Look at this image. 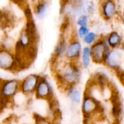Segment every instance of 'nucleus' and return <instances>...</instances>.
<instances>
[{
  "label": "nucleus",
  "instance_id": "obj_2",
  "mask_svg": "<svg viewBox=\"0 0 124 124\" xmlns=\"http://www.w3.org/2000/svg\"><path fill=\"white\" fill-rule=\"evenodd\" d=\"M109 52L108 46L105 41H99L91 48V57L96 63L105 62Z\"/></svg>",
  "mask_w": 124,
  "mask_h": 124
},
{
  "label": "nucleus",
  "instance_id": "obj_11",
  "mask_svg": "<svg viewBox=\"0 0 124 124\" xmlns=\"http://www.w3.org/2000/svg\"><path fill=\"white\" fill-rule=\"evenodd\" d=\"M49 8V3L46 1H38L35 7V13L39 18H43L48 10Z\"/></svg>",
  "mask_w": 124,
  "mask_h": 124
},
{
  "label": "nucleus",
  "instance_id": "obj_9",
  "mask_svg": "<svg viewBox=\"0 0 124 124\" xmlns=\"http://www.w3.org/2000/svg\"><path fill=\"white\" fill-rule=\"evenodd\" d=\"M81 51V44L78 41H74L71 42L67 47L65 52V57L69 60H73L80 54Z\"/></svg>",
  "mask_w": 124,
  "mask_h": 124
},
{
  "label": "nucleus",
  "instance_id": "obj_13",
  "mask_svg": "<svg viewBox=\"0 0 124 124\" xmlns=\"http://www.w3.org/2000/svg\"><path fill=\"white\" fill-rule=\"evenodd\" d=\"M68 94L71 101L76 102V103H79L81 102V92L78 89H76L75 87H71L69 89Z\"/></svg>",
  "mask_w": 124,
  "mask_h": 124
},
{
  "label": "nucleus",
  "instance_id": "obj_15",
  "mask_svg": "<svg viewBox=\"0 0 124 124\" xmlns=\"http://www.w3.org/2000/svg\"><path fill=\"white\" fill-rule=\"evenodd\" d=\"M67 47L68 46H66V44H65L64 39L62 40V41H60L57 46H56V49H55V51H54V54L57 57L61 56L62 54H63L64 53L66 52Z\"/></svg>",
  "mask_w": 124,
  "mask_h": 124
},
{
  "label": "nucleus",
  "instance_id": "obj_5",
  "mask_svg": "<svg viewBox=\"0 0 124 124\" xmlns=\"http://www.w3.org/2000/svg\"><path fill=\"white\" fill-rule=\"evenodd\" d=\"M0 66L4 70H12L16 66L15 57L7 49H1V50Z\"/></svg>",
  "mask_w": 124,
  "mask_h": 124
},
{
  "label": "nucleus",
  "instance_id": "obj_1",
  "mask_svg": "<svg viewBox=\"0 0 124 124\" xmlns=\"http://www.w3.org/2000/svg\"><path fill=\"white\" fill-rule=\"evenodd\" d=\"M58 76L62 82L71 86L78 82L80 78V72L76 65L68 63L62 66Z\"/></svg>",
  "mask_w": 124,
  "mask_h": 124
},
{
  "label": "nucleus",
  "instance_id": "obj_6",
  "mask_svg": "<svg viewBox=\"0 0 124 124\" xmlns=\"http://www.w3.org/2000/svg\"><path fill=\"white\" fill-rule=\"evenodd\" d=\"M19 83L17 80H8L2 83L1 85V97L2 98H9L14 96L18 89Z\"/></svg>",
  "mask_w": 124,
  "mask_h": 124
},
{
  "label": "nucleus",
  "instance_id": "obj_14",
  "mask_svg": "<svg viewBox=\"0 0 124 124\" xmlns=\"http://www.w3.org/2000/svg\"><path fill=\"white\" fill-rule=\"evenodd\" d=\"M91 49L89 46L84 47L82 52V62L84 68H88L90 64Z\"/></svg>",
  "mask_w": 124,
  "mask_h": 124
},
{
  "label": "nucleus",
  "instance_id": "obj_3",
  "mask_svg": "<svg viewBox=\"0 0 124 124\" xmlns=\"http://www.w3.org/2000/svg\"><path fill=\"white\" fill-rule=\"evenodd\" d=\"M124 58V52L122 49L114 48L108 52L105 62L110 68H118L121 65Z\"/></svg>",
  "mask_w": 124,
  "mask_h": 124
},
{
  "label": "nucleus",
  "instance_id": "obj_18",
  "mask_svg": "<svg viewBox=\"0 0 124 124\" xmlns=\"http://www.w3.org/2000/svg\"><path fill=\"white\" fill-rule=\"evenodd\" d=\"M89 29L86 26H82V27H80L78 28V33L80 36V38H84L89 33Z\"/></svg>",
  "mask_w": 124,
  "mask_h": 124
},
{
  "label": "nucleus",
  "instance_id": "obj_19",
  "mask_svg": "<svg viewBox=\"0 0 124 124\" xmlns=\"http://www.w3.org/2000/svg\"><path fill=\"white\" fill-rule=\"evenodd\" d=\"M36 124H51L50 122L47 121L46 119H44V118H41L40 116L37 117L36 119Z\"/></svg>",
  "mask_w": 124,
  "mask_h": 124
},
{
  "label": "nucleus",
  "instance_id": "obj_16",
  "mask_svg": "<svg viewBox=\"0 0 124 124\" xmlns=\"http://www.w3.org/2000/svg\"><path fill=\"white\" fill-rule=\"evenodd\" d=\"M96 37H97V35L94 32H89L84 39V41L86 44H92L95 39H96Z\"/></svg>",
  "mask_w": 124,
  "mask_h": 124
},
{
  "label": "nucleus",
  "instance_id": "obj_8",
  "mask_svg": "<svg viewBox=\"0 0 124 124\" xmlns=\"http://www.w3.org/2000/svg\"><path fill=\"white\" fill-rule=\"evenodd\" d=\"M99 108L97 101L89 96H86L82 102V112L85 116H88L97 110Z\"/></svg>",
  "mask_w": 124,
  "mask_h": 124
},
{
  "label": "nucleus",
  "instance_id": "obj_10",
  "mask_svg": "<svg viewBox=\"0 0 124 124\" xmlns=\"http://www.w3.org/2000/svg\"><path fill=\"white\" fill-rule=\"evenodd\" d=\"M116 4L113 1H105L102 6V13L105 18L110 19L116 13Z\"/></svg>",
  "mask_w": 124,
  "mask_h": 124
},
{
  "label": "nucleus",
  "instance_id": "obj_17",
  "mask_svg": "<svg viewBox=\"0 0 124 124\" xmlns=\"http://www.w3.org/2000/svg\"><path fill=\"white\" fill-rule=\"evenodd\" d=\"M87 22H88V17H87V16L85 15H81L78 17V19L77 20V24L78 25H80V27L86 26Z\"/></svg>",
  "mask_w": 124,
  "mask_h": 124
},
{
  "label": "nucleus",
  "instance_id": "obj_7",
  "mask_svg": "<svg viewBox=\"0 0 124 124\" xmlns=\"http://www.w3.org/2000/svg\"><path fill=\"white\" fill-rule=\"evenodd\" d=\"M36 97L40 99H48L52 96V90L46 78H41L36 89Z\"/></svg>",
  "mask_w": 124,
  "mask_h": 124
},
{
  "label": "nucleus",
  "instance_id": "obj_12",
  "mask_svg": "<svg viewBox=\"0 0 124 124\" xmlns=\"http://www.w3.org/2000/svg\"><path fill=\"white\" fill-rule=\"evenodd\" d=\"M121 41V37L119 35V33H117L116 31L112 32L108 38V45L113 49L116 48L120 44Z\"/></svg>",
  "mask_w": 124,
  "mask_h": 124
},
{
  "label": "nucleus",
  "instance_id": "obj_4",
  "mask_svg": "<svg viewBox=\"0 0 124 124\" xmlns=\"http://www.w3.org/2000/svg\"><path fill=\"white\" fill-rule=\"evenodd\" d=\"M39 81L40 78L37 75L31 74L28 76L23 79V81L21 83L20 88L22 92L24 94L32 93L36 89Z\"/></svg>",
  "mask_w": 124,
  "mask_h": 124
},
{
  "label": "nucleus",
  "instance_id": "obj_20",
  "mask_svg": "<svg viewBox=\"0 0 124 124\" xmlns=\"http://www.w3.org/2000/svg\"><path fill=\"white\" fill-rule=\"evenodd\" d=\"M120 79H121V83L124 85V72L122 73V74L121 75V77H120Z\"/></svg>",
  "mask_w": 124,
  "mask_h": 124
}]
</instances>
